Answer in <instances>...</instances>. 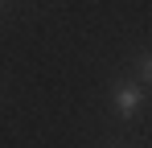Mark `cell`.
I'll return each mask as SVG.
<instances>
[{"instance_id":"1","label":"cell","mask_w":152,"mask_h":148,"mask_svg":"<svg viewBox=\"0 0 152 148\" xmlns=\"http://www.w3.org/2000/svg\"><path fill=\"white\" fill-rule=\"evenodd\" d=\"M144 82H119L115 86V95H111V107L124 115V119H132L136 111H140V103H144V91H140Z\"/></svg>"},{"instance_id":"2","label":"cell","mask_w":152,"mask_h":148,"mask_svg":"<svg viewBox=\"0 0 152 148\" xmlns=\"http://www.w3.org/2000/svg\"><path fill=\"white\" fill-rule=\"evenodd\" d=\"M140 82H152V53L140 58Z\"/></svg>"}]
</instances>
